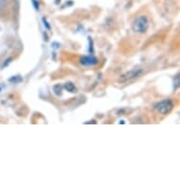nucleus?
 I'll list each match as a JSON object with an SVG mask.
<instances>
[{
  "instance_id": "1",
  "label": "nucleus",
  "mask_w": 180,
  "mask_h": 180,
  "mask_svg": "<svg viewBox=\"0 0 180 180\" xmlns=\"http://www.w3.org/2000/svg\"><path fill=\"white\" fill-rule=\"evenodd\" d=\"M149 27V20L147 16L140 15L132 24V29L137 33H145Z\"/></svg>"
},
{
  "instance_id": "2",
  "label": "nucleus",
  "mask_w": 180,
  "mask_h": 180,
  "mask_svg": "<svg viewBox=\"0 0 180 180\" xmlns=\"http://www.w3.org/2000/svg\"><path fill=\"white\" fill-rule=\"evenodd\" d=\"M173 107V103L171 99H164L162 101H159L156 103L154 106V109L157 110L159 113L162 115H166L170 113Z\"/></svg>"
},
{
  "instance_id": "3",
  "label": "nucleus",
  "mask_w": 180,
  "mask_h": 180,
  "mask_svg": "<svg viewBox=\"0 0 180 180\" xmlns=\"http://www.w3.org/2000/svg\"><path fill=\"white\" fill-rule=\"evenodd\" d=\"M143 71L141 69H135V70H131L129 72H127V73H124V75H122L120 76L119 79V81L120 82H125V81H128V80H131V79H137V77H139L142 75Z\"/></svg>"
},
{
  "instance_id": "4",
  "label": "nucleus",
  "mask_w": 180,
  "mask_h": 180,
  "mask_svg": "<svg viewBox=\"0 0 180 180\" xmlns=\"http://www.w3.org/2000/svg\"><path fill=\"white\" fill-rule=\"evenodd\" d=\"M79 62L83 66H87V67H89V66L96 65L98 63V59L94 56H85V57L80 58Z\"/></svg>"
},
{
  "instance_id": "5",
  "label": "nucleus",
  "mask_w": 180,
  "mask_h": 180,
  "mask_svg": "<svg viewBox=\"0 0 180 180\" xmlns=\"http://www.w3.org/2000/svg\"><path fill=\"white\" fill-rule=\"evenodd\" d=\"M64 89L70 93H76V88L75 86V84L72 83V82H66L64 84Z\"/></svg>"
},
{
  "instance_id": "6",
  "label": "nucleus",
  "mask_w": 180,
  "mask_h": 180,
  "mask_svg": "<svg viewBox=\"0 0 180 180\" xmlns=\"http://www.w3.org/2000/svg\"><path fill=\"white\" fill-rule=\"evenodd\" d=\"M53 92L56 95H58V96H61V95H62V86H61V84H56V85L53 87Z\"/></svg>"
},
{
  "instance_id": "7",
  "label": "nucleus",
  "mask_w": 180,
  "mask_h": 180,
  "mask_svg": "<svg viewBox=\"0 0 180 180\" xmlns=\"http://www.w3.org/2000/svg\"><path fill=\"white\" fill-rule=\"evenodd\" d=\"M9 81L13 84H18L23 81V79L21 77V76H13L10 79H9Z\"/></svg>"
},
{
  "instance_id": "8",
  "label": "nucleus",
  "mask_w": 180,
  "mask_h": 180,
  "mask_svg": "<svg viewBox=\"0 0 180 180\" xmlns=\"http://www.w3.org/2000/svg\"><path fill=\"white\" fill-rule=\"evenodd\" d=\"M88 41H89V52L90 53H93V41L92 37H88Z\"/></svg>"
},
{
  "instance_id": "9",
  "label": "nucleus",
  "mask_w": 180,
  "mask_h": 180,
  "mask_svg": "<svg viewBox=\"0 0 180 180\" xmlns=\"http://www.w3.org/2000/svg\"><path fill=\"white\" fill-rule=\"evenodd\" d=\"M41 21H43L44 26V27L47 29V30H50V29H51V26L49 25V23L47 22V20L45 19V17H43V18H41Z\"/></svg>"
},
{
  "instance_id": "10",
  "label": "nucleus",
  "mask_w": 180,
  "mask_h": 180,
  "mask_svg": "<svg viewBox=\"0 0 180 180\" xmlns=\"http://www.w3.org/2000/svg\"><path fill=\"white\" fill-rule=\"evenodd\" d=\"M32 5H33V7H34V9L36 10H39V8H40V5H39V1H37V0H32Z\"/></svg>"
},
{
  "instance_id": "11",
  "label": "nucleus",
  "mask_w": 180,
  "mask_h": 180,
  "mask_svg": "<svg viewBox=\"0 0 180 180\" xmlns=\"http://www.w3.org/2000/svg\"><path fill=\"white\" fill-rule=\"evenodd\" d=\"M10 61H11V58H9V59H6L5 62H4V64H3V67H6V66H8V64H10Z\"/></svg>"
},
{
  "instance_id": "12",
  "label": "nucleus",
  "mask_w": 180,
  "mask_h": 180,
  "mask_svg": "<svg viewBox=\"0 0 180 180\" xmlns=\"http://www.w3.org/2000/svg\"><path fill=\"white\" fill-rule=\"evenodd\" d=\"M52 47H53V48H54V47H55V48H59V46H61V44H59V43H52Z\"/></svg>"
},
{
  "instance_id": "13",
  "label": "nucleus",
  "mask_w": 180,
  "mask_h": 180,
  "mask_svg": "<svg viewBox=\"0 0 180 180\" xmlns=\"http://www.w3.org/2000/svg\"><path fill=\"white\" fill-rule=\"evenodd\" d=\"M44 41H48V36L47 35H45V33H44Z\"/></svg>"
},
{
  "instance_id": "14",
  "label": "nucleus",
  "mask_w": 180,
  "mask_h": 180,
  "mask_svg": "<svg viewBox=\"0 0 180 180\" xmlns=\"http://www.w3.org/2000/svg\"><path fill=\"white\" fill-rule=\"evenodd\" d=\"M119 124H124V121H120Z\"/></svg>"
},
{
  "instance_id": "15",
  "label": "nucleus",
  "mask_w": 180,
  "mask_h": 180,
  "mask_svg": "<svg viewBox=\"0 0 180 180\" xmlns=\"http://www.w3.org/2000/svg\"><path fill=\"white\" fill-rule=\"evenodd\" d=\"M1 90H2V89H1V88H0V92H1Z\"/></svg>"
}]
</instances>
